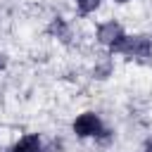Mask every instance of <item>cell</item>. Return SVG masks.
<instances>
[{"instance_id":"cell-5","label":"cell","mask_w":152,"mask_h":152,"mask_svg":"<svg viewBox=\"0 0 152 152\" xmlns=\"http://www.w3.org/2000/svg\"><path fill=\"white\" fill-rule=\"evenodd\" d=\"M48 31H50V33H55V36H59V38H66V24H64V19L55 17V19H52V24L48 26Z\"/></svg>"},{"instance_id":"cell-9","label":"cell","mask_w":152,"mask_h":152,"mask_svg":"<svg viewBox=\"0 0 152 152\" xmlns=\"http://www.w3.org/2000/svg\"><path fill=\"white\" fill-rule=\"evenodd\" d=\"M114 2H128V0H114Z\"/></svg>"},{"instance_id":"cell-7","label":"cell","mask_w":152,"mask_h":152,"mask_svg":"<svg viewBox=\"0 0 152 152\" xmlns=\"http://www.w3.org/2000/svg\"><path fill=\"white\" fill-rule=\"evenodd\" d=\"M5 66H7V55L0 52V69H5Z\"/></svg>"},{"instance_id":"cell-4","label":"cell","mask_w":152,"mask_h":152,"mask_svg":"<svg viewBox=\"0 0 152 152\" xmlns=\"http://www.w3.org/2000/svg\"><path fill=\"white\" fill-rule=\"evenodd\" d=\"M12 152H40V138H38L36 133H28V135H24V138L14 145Z\"/></svg>"},{"instance_id":"cell-2","label":"cell","mask_w":152,"mask_h":152,"mask_svg":"<svg viewBox=\"0 0 152 152\" xmlns=\"http://www.w3.org/2000/svg\"><path fill=\"white\" fill-rule=\"evenodd\" d=\"M97 40L116 52V48L126 40V33H124V28H121L116 21H104V24L97 28Z\"/></svg>"},{"instance_id":"cell-1","label":"cell","mask_w":152,"mask_h":152,"mask_svg":"<svg viewBox=\"0 0 152 152\" xmlns=\"http://www.w3.org/2000/svg\"><path fill=\"white\" fill-rule=\"evenodd\" d=\"M116 52H121L131 59H145L152 52V43L145 36H126V40L116 48Z\"/></svg>"},{"instance_id":"cell-8","label":"cell","mask_w":152,"mask_h":152,"mask_svg":"<svg viewBox=\"0 0 152 152\" xmlns=\"http://www.w3.org/2000/svg\"><path fill=\"white\" fill-rule=\"evenodd\" d=\"M142 152H152V140H147V142L142 145Z\"/></svg>"},{"instance_id":"cell-6","label":"cell","mask_w":152,"mask_h":152,"mask_svg":"<svg viewBox=\"0 0 152 152\" xmlns=\"http://www.w3.org/2000/svg\"><path fill=\"white\" fill-rule=\"evenodd\" d=\"M76 7L83 12V14H90L100 7V0H76Z\"/></svg>"},{"instance_id":"cell-3","label":"cell","mask_w":152,"mask_h":152,"mask_svg":"<svg viewBox=\"0 0 152 152\" xmlns=\"http://www.w3.org/2000/svg\"><path fill=\"white\" fill-rule=\"evenodd\" d=\"M74 133L81 135V138L100 135V133H102V124H100L97 114H93V112H83V114L74 121Z\"/></svg>"}]
</instances>
